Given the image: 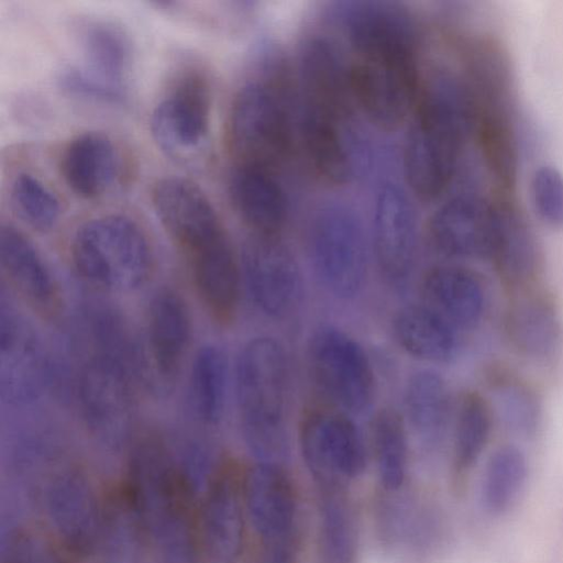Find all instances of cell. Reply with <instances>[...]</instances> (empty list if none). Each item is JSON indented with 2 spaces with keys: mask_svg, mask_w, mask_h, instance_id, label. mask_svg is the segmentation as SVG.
<instances>
[{
  "mask_svg": "<svg viewBox=\"0 0 563 563\" xmlns=\"http://www.w3.org/2000/svg\"><path fill=\"white\" fill-rule=\"evenodd\" d=\"M475 120L473 93L455 76L438 73L422 88L404 148L406 179L417 197L432 200L445 190Z\"/></svg>",
  "mask_w": 563,
  "mask_h": 563,
  "instance_id": "1",
  "label": "cell"
},
{
  "mask_svg": "<svg viewBox=\"0 0 563 563\" xmlns=\"http://www.w3.org/2000/svg\"><path fill=\"white\" fill-rule=\"evenodd\" d=\"M154 211L169 238L188 261L228 239L203 190L183 177H165L152 189Z\"/></svg>",
  "mask_w": 563,
  "mask_h": 563,
  "instance_id": "12",
  "label": "cell"
},
{
  "mask_svg": "<svg viewBox=\"0 0 563 563\" xmlns=\"http://www.w3.org/2000/svg\"><path fill=\"white\" fill-rule=\"evenodd\" d=\"M57 81L64 93L84 101L106 106H121L128 99L126 88L101 80L80 66L64 68Z\"/></svg>",
  "mask_w": 563,
  "mask_h": 563,
  "instance_id": "41",
  "label": "cell"
},
{
  "mask_svg": "<svg viewBox=\"0 0 563 563\" xmlns=\"http://www.w3.org/2000/svg\"><path fill=\"white\" fill-rule=\"evenodd\" d=\"M527 470L526 456L515 445H503L490 455L482 484V501L490 515H501L511 507L525 485Z\"/></svg>",
  "mask_w": 563,
  "mask_h": 563,
  "instance_id": "37",
  "label": "cell"
},
{
  "mask_svg": "<svg viewBox=\"0 0 563 563\" xmlns=\"http://www.w3.org/2000/svg\"><path fill=\"white\" fill-rule=\"evenodd\" d=\"M244 506L262 543L299 534L297 495L284 466L256 463L243 479Z\"/></svg>",
  "mask_w": 563,
  "mask_h": 563,
  "instance_id": "19",
  "label": "cell"
},
{
  "mask_svg": "<svg viewBox=\"0 0 563 563\" xmlns=\"http://www.w3.org/2000/svg\"><path fill=\"white\" fill-rule=\"evenodd\" d=\"M318 505L320 563H355L357 528L345 488L320 489Z\"/></svg>",
  "mask_w": 563,
  "mask_h": 563,
  "instance_id": "33",
  "label": "cell"
},
{
  "mask_svg": "<svg viewBox=\"0 0 563 563\" xmlns=\"http://www.w3.org/2000/svg\"><path fill=\"white\" fill-rule=\"evenodd\" d=\"M1 563H69L43 536L18 528L1 530Z\"/></svg>",
  "mask_w": 563,
  "mask_h": 563,
  "instance_id": "40",
  "label": "cell"
},
{
  "mask_svg": "<svg viewBox=\"0 0 563 563\" xmlns=\"http://www.w3.org/2000/svg\"><path fill=\"white\" fill-rule=\"evenodd\" d=\"M349 75L353 99L379 128L394 130L413 111L419 97L416 54L357 56Z\"/></svg>",
  "mask_w": 563,
  "mask_h": 563,
  "instance_id": "11",
  "label": "cell"
},
{
  "mask_svg": "<svg viewBox=\"0 0 563 563\" xmlns=\"http://www.w3.org/2000/svg\"><path fill=\"white\" fill-rule=\"evenodd\" d=\"M288 364L283 346L258 336L241 350L235 394L244 443L256 463L284 466L290 456L287 430Z\"/></svg>",
  "mask_w": 563,
  "mask_h": 563,
  "instance_id": "3",
  "label": "cell"
},
{
  "mask_svg": "<svg viewBox=\"0 0 563 563\" xmlns=\"http://www.w3.org/2000/svg\"><path fill=\"white\" fill-rule=\"evenodd\" d=\"M393 328L398 344L417 358L443 363L456 354L459 331L422 302L401 308Z\"/></svg>",
  "mask_w": 563,
  "mask_h": 563,
  "instance_id": "31",
  "label": "cell"
},
{
  "mask_svg": "<svg viewBox=\"0 0 563 563\" xmlns=\"http://www.w3.org/2000/svg\"><path fill=\"white\" fill-rule=\"evenodd\" d=\"M10 200L19 217L37 231H49L59 220L58 198L32 174L16 175L11 184Z\"/></svg>",
  "mask_w": 563,
  "mask_h": 563,
  "instance_id": "39",
  "label": "cell"
},
{
  "mask_svg": "<svg viewBox=\"0 0 563 563\" xmlns=\"http://www.w3.org/2000/svg\"><path fill=\"white\" fill-rule=\"evenodd\" d=\"M130 497L159 563H198V541L170 446L156 434L133 444ZM191 497V496H190Z\"/></svg>",
  "mask_w": 563,
  "mask_h": 563,
  "instance_id": "2",
  "label": "cell"
},
{
  "mask_svg": "<svg viewBox=\"0 0 563 563\" xmlns=\"http://www.w3.org/2000/svg\"><path fill=\"white\" fill-rule=\"evenodd\" d=\"M421 296L423 305L459 332L476 328L485 312L483 282L466 267L441 265L431 268L422 278Z\"/></svg>",
  "mask_w": 563,
  "mask_h": 563,
  "instance_id": "23",
  "label": "cell"
},
{
  "mask_svg": "<svg viewBox=\"0 0 563 563\" xmlns=\"http://www.w3.org/2000/svg\"><path fill=\"white\" fill-rule=\"evenodd\" d=\"M234 209L253 234L277 235L287 213L284 191L271 169L236 164L229 180Z\"/></svg>",
  "mask_w": 563,
  "mask_h": 563,
  "instance_id": "27",
  "label": "cell"
},
{
  "mask_svg": "<svg viewBox=\"0 0 563 563\" xmlns=\"http://www.w3.org/2000/svg\"><path fill=\"white\" fill-rule=\"evenodd\" d=\"M383 508V530L387 537L407 543L429 540L431 525L429 516L417 512L418 508L407 500L391 498Z\"/></svg>",
  "mask_w": 563,
  "mask_h": 563,
  "instance_id": "43",
  "label": "cell"
},
{
  "mask_svg": "<svg viewBox=\"0 0 563 563\" xmlns=\"http://www.w3.org/2000/svg\"><path fill=\"white\" fill-rule=\"evenodd\" d=\"M42 489L46 516L62 542L80 555L92 552L99 543L103 508L86 474L71 467L59 470Z\"/></svg>",
  "mask_w": 563,
  "mask_h": 563,
  "instance_id": "15",
  "label": "cell"
},
{
  "mask_svg": "<svg viewBox=\"0 0 563 563\" xmlns=\"http://www.w3.org/2000/svg\"><path fill=\"white\" fill-rule=\"evenodd\" d=\"M211 93L198 67L181 68L157 101L150 129L157 146L170 158L188 163L205 148L210 131Z\"/></svg>",
  "mask_w": 563,
  "mask_h": 563,
  "instance_id": "8",
  "label": "cell"
},
{
  "mask_svg": "<svg viewBox=\"0 0 563 563\" xmlns=\"http://www.w3.org/2000/svg\"><path fill=\"white\" fill-rule=\"evenodd\" d=\"M406 427L404 417L391 408L379 410L371 426L378 478L386 492L399 490L406 478L408 463Z\"/></svg>",
  "mask_w": 563,
  "mask_h": 563,
  "instance_id": "34",
  "label": "cell"
},
{
  "mask_svg": "<svg viewBox=\"0 0 563 563\" xmlns=\"http://www.w3.org/2000/svg\"><path fill=\"white\" fill-rule=\"evenodd\" d=\"M356 56L384 53L416 54V32L409 14L388 1L355 3L345 18Z\"/></svg>",
  "mask_w": 563,
  "mask_h": 563,
  "instance_id": "25",
  "label": "cell"
},
{
  "mask_svg": "<svg viewBox=\"0 0 563 563\" xmlns=\"http://www.w3.org/2000/svg\"><path fill=\"white\" fill-rule=\"evenodd\" d=\"M418 223L407 192L385 184L377 192L372 224V243L378 269L393 285L410 275L417 252Z\"/></svg>",
  "mask_w": 563,
  "mask_h": 563,
  "instance_id": "17",
  "label": "cell"
},
{
  "mask_svg": "<svg viewBox=\"0 0 563 563\" xmlns=\"http://www.w3.org/2000/svg\"><path fill=\"white\" fill-rule=\"evenodd\" d=\"M84 70L109 84L126 88L132 46L125 31L115 22L82 16L75 22Z\"/></svg>",
  "mask_w": 563,
  "mask_h": 563,
  "instance_id": "28",
  "label": "cell"
},
{
  "mask_svg": "<svg viewBox=\"0 0 563 563\" xmlns=\"http://www.w3.org/2000/svg\"><path fill=\"white\" fill-rule=\"evenodd\" d=\"M0 264L12 288L37 312L54 317L60 308L58 283L35 245L19 230L2 225Z\"/></svg>",
  "mask_w": 563,
  "mask_h": 563,
  "instance_id": "22",
  "label": "cell"
},
{
  "mask_svg": "<svg viewBox=\"0 0 563 563\" xmlns=\"http://www.w3.org/2000/svg\"><path fill=\"white\" fill-rule=\"evenodd\" d=\"M228 136L236 164L272 170L285 158L291 141L290 122L271 85L251 81L238 91L229 114Z\"/></svg>",
  "mask_w": 563,
  "mask_h": 563,
  "instance_id": "7",
  "label": "cell"
},
{
  "mask_svg": "<svg viewBox=\"0 0 563 563\" xmlns=\"http://www.w3.org/2000/svg\"><path fill=\"white\" fill-rule=\"evenodd\" d=\"M141 387L122 364L88 351L75 382L76 400L88 432L103 448L120 451L131 442Z\"/></svg>",
  "mask_w": 563,
  "mask_h": 563,
  "instance_id": "5",
  "label": "cell"
},
{
  "mask_svg": "<svg viewBox=\"0 0 563 563\" xmlns=\"http://www.w3.org/2000/svg\"><path fill=\"white\" fill-rule=\"evenodd\" d=\"M59 169L75 195L95 200L115 184L120 173L119 152L108 134L86 131L67 143L60 155Z\"/></svg>",
  "mask_w": 563,
  "mask_h": 563,
  "instance_id": "24",
  "label": "cell"
},
{
  "mask_svg": "<svg viewBox=\"0 0 563 563\" xmlns=\"http://www.w3.org/2000/svg\"><path fill=\"white\" fill-rule=\"evenodd\" d=\"M144 528L129 496H115L102 510L98 545L106 563H140Z\"/></svg>",
  "mask_w": 563,
  "mask_h": 563,
  "instance_id": "35",
  "label": "cell"
},
{
  "mask_svg": "<svg viewBox=\"0 0 563 563\" xmlns=\"http://www.w3.org/2000/svg\"><path fill=\"white\" fill-rule=\"evenodd\" d=\"M243 482L233 465L219 466L205 493L201 539L209 563H236L244 541Z\"/></svg>",
  "mask_w": 563,
  "mask_h": 563,
  "instance_id": "20",
  "label": "cell"
},
{
  "mask_svg": "<svg viewBox=\"0 0 563 563\" xmlns=\"http://www.w3.org/2000/svg\"><path fill=\"white\" fill-rule=\"evenodd\" d=\"M531 197L540 219L563 229V175L553 166H540L532 175Z\"/></svg>",
  "mask_w": 563,
  "mask_h": 563,
  "instance_id": "42",
  "label": "cell"
},
{
  "mask_svg": "<svg viewBox=\"0 0 563 563\" xmlns=\"http://www.w3.org/2000/svg\"><path fill=\"white\" fill-rule=\"evenodd\" d=\"M495 205L465 192L443 203L431 217L429 239L448 257L487 258L493 236Z\"/></svg>",
  "mask_w": 563,
  "mask_h": 563,
  "instance_id": "18",
  "label": "cell"
},
{
  "mask_svg": "<svg viewBox=\"0 0 563 563\" xmlns=\"http://www.w3.org/2000/svg\"><path fill=\"white\" fill-rule=\"evenodd\" d=\"M311 258L318 279L336 298L356 296L367 271V244L356 214L343 206H329L316 217L311 230Z\"/></svg>",
  "mask_w": 563,
  "mask_h": 563,
  "instance_id": "10",
  "label": "cell"
},
{
  "mask_svg": "<svg viewBox=\"0 0 563 563\" xmlns=\"http://www.w3.org/2000/svg\"><path fill=\"white\" fill-rule=\"evenodd\" d=\"M228 389V360L216 345H206L196 354L189 375L188 401L196 420L206 428L222 418Z\"/></svg>",
  "mask_w": 563,
  "mask_h": 563,
  "instance_id": "32",
  "label": "cell"
},
{
  "mask_svg": "<svg viewBox=\"0 0 563 563\" xmlns=\"http://www.w3.org/2000/svg\"><path fill=\"white\" fill-rule=\"evenodd\" d=\"M70 256L85 280L111 292L140 289L155 268L147 235L122 214H107L81 224L73 238Z\"/></svg>",
  "mask_w": 563,
  "mask_h": 563,
  "instance_id": "4",
  "label": "cell"
},
{
  "mask_svg": "<svg viewBox=\"0 0 563 563\" xmlns=\"http://www.w3.org/2000/svg\"><path fill=\"white\" fill-rule=\"evenodd\" d=\"M493 384L500 419L512 432L533 435L541 422V406L534 391L525 383L508 375Z\"/></svg>",
  "mask_w": 563,
  "mask_h": 563,
  "instance_id": "38",
  "label": "cell"
},
{
  "mask_svg": "<svg viewBox=\"0 0 563 563\" xmlns=\"http://www.w3.org/2000/svg\"><path fill=\"white\" fill-rule=\"evenodd\" d=\"M404 407L406 424L427 449L443 441L452 418L450 390L444 378L435 371L422 369L408 380Z\"/></svg>",
  "mask_w": 563,
  "mask_h": 563,
  "instance_id": "29",
  "label": "cell"
},
{
  "mask_svg": "<svg viewBox=\"0 0 563 563\" xmlns=\"http://www.w3.org/2000/svg\"><path fill=\"white\" fill-rule=\"evenodd\" d=\"M508 286L522 288L537 276L540 253L534 234L515 207L495 205L493 236L487 257Z\"/></svg>",
  "mask_w": 563,
  "mask_h": 563,
  "instance_id": "26",
  "label": "cell"
},
{
  "mask_svg": "<svg viewBox=\"0 0 563 563\" xmlns=\"http://www.w3.org/2000/svg\"><path fill=\"white\" fill-rule=\"evenodd\" d=\"M505 331L519 354L536 361L551 357L561 340L556 309L541 295L526 296L514 302L506 314Z\"/></svg>",
  "mask_w": 563,
  "mask_h": 563,
  "instance_id": "30",
  "label": "cell"
},
{
  "mask_svg": "<svg viewBox=\"0 0 563 563\" xmlns=\"http://www.w3.org/2000/svg\"><path fill=\"white\" fill-rule=\"evenodd\" d=\"M253 563H300V536L262 543V549Z\"/></svg>",
  "mask_w": 563,
  "mask_h": 563,
  "instance_id": "44",
  "label": "cell"
},
{
  "mask_svg": "<svg viewBox=\"0 0 563 563\" xmlns=\"http://www.w3.org/2000/svg\"><path fill=\"white\" fill-rule=\"evenodd\" d=\"M241 268L255 306L266 316L284 318L299 303L300 267L277 235L253 234L243 247Z\"/></svg>",
  "mask_w": 563,
  "mask_h": 563,
  "instance_id": "14",
  "label": "cell"
},
{
  "mask_svg": "<svg viewBox=\"0 0 563 563\" xmlns=\"http://www.w3.org/2000/svg\"><path fill=\"white\" fill-rule=\"evenodd\" d=\"M308 364L321 393L349 415L367 411L376 383L371 361L361 344L333 325H321L308 344Z\"/></svg>",
  "mask_w": 563,
  "mask_h": 563,
  "instance_id": "6",
  "label": "cell"
},
{
  "mask_svg": "<svg viewBox=\"0 0 563 563\" xmlns=\"http://www.w3.org/2000/svg\"><path fill=\"white\" fill-rule=\"evenodd\" d=\"M492 410L476 391L465 393L456 407L453 429V466L456 474L468 472L483 453L492 431Z\"/></svg>",
  "mask_w": 563,
  "mask_h": 563,
  "instance_id": "36",
  "label": "cell"
},
{
  "mask_svg": "<svg viewBox=\"0 0 563 563\" xmlns=\"http://www.w3.org/2000/svg\"><path fill=\"white\" fill-rule=\"evenodd\" d=\"M301 117L342 124L353 99L350 75L324 40L310 41L300 58Z\"/></svg>",
  "mask_w": 563,
  "mask_h": 563,
  "instance_id": "21",
  "label": "cell"
},
{
  "mask_svg": "<svg viewBox=\"0 0 563 563\" xmlns=\"http://www.w3.org/2000/svg\"><path fill=\"white\" fill-rule=\"evenodd\" d=\"M191 318L183 297L170 288L152 298L144 335L148 388L166 390L175 382L191 341Z\"/></svg>",
  "mask_w": 563,
  "mask_h": 563,
  "instance_id": "16",
  "label": "cell"
},
{
  "mask_svg": "<svg viewBox=\"0 0 563 563\" xmlns=\"http://www.w3.org/2000/svg\"><path fill=\"white\" fill-rule=\"evenodd\" d=\"M51 377V364L33 327L2 295L0 305V394L10 405L37 399Z\"/></svg>",
  "mask_w": 563,
  "mask_h": 563,
  "instance_id": "13",
  "label": "cell"
},
{
  "mask_svg": "<svg viewBox=\"0 0 563 563\" xmlns=\"http://www.w3.org/2000/svg\"><path fill=\"white\" fill-rule=\"evenodd\" d=\"M299 445L320 489L345 488L366 467L367 451L361 430L341 410L308 411L300 423Z\"/></svg>",
  "mask_w": 563,
  "mask_h": 563,
  "instance_id": "9",
  "label": "cell"
}]
</instances>
